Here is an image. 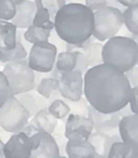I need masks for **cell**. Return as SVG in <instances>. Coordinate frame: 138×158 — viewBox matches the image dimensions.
<instances>
[{
  "label": "cell",
  "instance_id": "37",
  "mask_svg": "<svg viewBox=\"0 0 138 158\" xmlns=\"http://www.w3.org/2000/svg\"><path fill=\"white\" fill-rule=\"evenodd\" d=\"M66 3H81V5H84V0H66Z\"/></svg>",
  "mask_w": 138,
  "mask_h": 158
},
{
  "label": "cell",
  "instance_id": "1",
  "mask_svg": "<svg viewBox=\"0 0 138 158\" xmlns=\"http://www.w3.org/2000/svg\"><path fill=\"white\" fill-rule=\"evenodd\" d=\"M83 93L91 107L112 114L128 105L132 87L124 73L101 64L84 73Z\"/></svg>",
  "mask_w": 138,
  "mask_h": 158
},
{
  "label": "cell",
  "instance_id": "16",
  "mask_svg": "<svg viewBox=\"0 0 138 158\" xmlns=\"http://www.w3.org/2000/svg\"><path fill=\"white\" fill-rule=\"evenodd\" d=\"M65 152L67 158H88L92 154L96 153L93 145L86 141H71L68 140L65 144Z\"/></svg>",
  "mask_w": 138,
  "mask_h": 158
},
{
  "label": "cell",
  "instance_id": "6",
  "mask_svg": "<svg viewBox=\"0 0 138 158\" xmlns=\"http://www.w3.org/2000/svg\"><path fill=\"white\" fill-rule=\"evenodd\" d=\"M30 115L14 95L0 107V127L10 133L20 132L28 123Z\"/></svg>",
  "mask_w": 138,
  "mask_h": 158
},
{
  "label": "cell",
  "instance_id": "28",
  "mask_svg": "<svg viewBox=\"0 0 138 158\" xmlns=\"http://www.w3.org/2000/svg\"><path fill=\"white\" fill-rule=\"evenodd\" d=\"M41 5L48 10L51 19H54L56 12L61 9L63 6L66 5V0H40Z\"/></svg>",
  "mask_w": 138,
  "mask_h": 158
},
{
  "label": "cell",
  "instance_id": "21",
  "mask_svg": "<svg viewBox=\"0 0 138 158\" xmlns=\"http://www.w3.org/2000/svg\"><path fill=\"white\" fill-rule=\"evenodd\" d=\"M77 51H64L56 55L54 67L58 72H69L73 70L77 62Z\"/></svg>",
  "mask_w": 138,
  "mask_h": 158
},
{
  "label": "cell",
  "instance_id": "35",
  "mask_svg": "<svg viewBox=\"0 0 138 158\" xmlns=\"http://www.w3.org/2000/svg\"><path fill=\"white\" fill-rule=\"evenodd\" d=\"M21 131H22V132H24V133L26 134V135H28L29 138H30V136H33L34 134H36V133H37V132H39L37 129H36L35 127H34L33 125H31L30 123H27V125L25 126V127L23 128V129L21 130Z\"/></svg>",
  "mask_w": 138,
  "mask_h": 158
},
{
  "label": "cell",
  "instance_id": "3",
  "mask_svg": "<svg viewBox=\"0 0 138 158\" xmlns=\"http://www.w3.org/2000/svg\"><path fill=\"white\" fill-rule=\"evenodd\" d=\"M103 64L121 73H125L137 65V41L125 36H114L106 40L101 49Z\"/></svg>",
  "mask_w": 138,
  "mask_h": 158
},
{
  "label": "cell",
  "instance_id": "14",
  "mask_svg": "<svg viewBox=\"0 0 138 158\" xmlns=\"http://www.w3.org/2000/svg\"><path fill=\"white\" fill-rule=\"evenodd\" d=\"M36 14V5L34 1L25 0L16 5L15 16L12 19V24L20 29H27L33 25Z\"/></svg>",
  "mask_w": 138,
  "mask_h": 158
},
{
  "label": "cell",
  "instance_id": "36",
  "mask_svg": "<svg viewBox=\"0 0 138 158\" xmlns=\"http://www.w3.org/2000/svg\"><path fill=\"white\" fill-rule=\"evenodd\" d=\"M120 5H122L124 8L133 7V6H138V0H116Z\"/></svg>",
  "mask_w": 138,
  "mask_h": 158
},
{
  "label": "cell",
  "instance_id": "4",
  "mask_svg": "<svg viewBox=\"0 0 138 158\" xmlns=\"http://www.w3.org/2000/svg\"><path fill=\"white\" fill-rule=\"evenodd\" d=\"M2 73L9 82L11 95L29 92L35 88L36 75L26 59L6 63Z\"/></svg>",
  "mask_w": 138,
  "mask_h": 158
},
{
  "label": "cell",
  "instance_id": "23",
  "mask_svg": "<svg viewBox=\"0 0 138 158\" xmlns=\"http://www.w3.org/2000/svg\"><path fill=\"white\" fill-rule=\"evenodd\" d=\"M123 25L133 35H138V6L128 7L123 11Z\"/></svg>",
  "mask_w": 138,
  "mask_h": 158
},
{
  "label": "cell",
  "instance_id": "26",
  "mask_svg": "<svg viewBox=\"0 0 138 158\" xmlns=\"http://www.w3.org/2000/svg\"><path fill=\"white\" fill-rule=\"evenodd\" d=\"M18 101L21 102L23 106L27 110V112L29 113V115L34 116L36 113L39 110L38 108V102H37V99L36 97H34L33 94H30L29 92H26V93H21V94H18V95H14Z\"/></svg>",
  "mask_w": 138,
  "mask_h": 158
},
{
  "label": "cell",
  "instance_id": "25",
  "mask_svg": "<svg viewBox=\"0 0 138 158\" xmlns=\"http://www.w3.org/2000/svg\"><path fill=\"white\" fill-rule=\"evenodd\" d=\"M48 110L55 119L61 120L70 114V106L66 102H64L63 100L56 99L49 105Z\"/></svg>",
  "mask_w": 138,
  "mask_h": 158
},
{
  "label": "cell",
  "instance_id": "27",
  "mask_svg": "<svg viewBox=\"0 0 138 158\" xmlns=\"http://www.w3.org/2000/svg\"><path fill=\"white\" fill-rule=\"evenodd\" d=\"M15 13L16 3L13 0H0V20L10 22Z\"/></svg>",
  "mask_w": 138,
  "mask_h": 158
},
{
  "label": "cell",
  "instance_id": "38",
  "mask_svg": "<svg viewBox=\"0 0 138 158\" xmlns=\"http://www.w3.org/2000/svg\"><path fill=\"white\" fill-rule=\"evenodd\" d=\"M88 158H106V157L104 155H101V154L94 153V154H92V155H91L90 157H88Z\"/></svg>",
  "mask_w": 138,
  "mask_h": 158
},
{
  "label": "cell",
  "instance_id": "30",
  "mask_svg": "<svg viewBox=\"0 0 138 158\" xmlns=\"http://www.w3.org/2000/svg\"><path fill=\"white\" fill-rule=\"evenodd\" d=\"M10 97H11V91H10L9 82H8L3 73L0 70V107L5 104V102Z\"/></svg>",
  "mask_w": 138,
  "mask_h": 158
},
{
  "label": "cell",
  "instance_id": "18",
  "mask_svg": "<svg viewBox=\"0 0 138 158\" xmlns=\"http://www.w3.org/2000/svg\"><path fill=\"white\" fill-rule=\"evenodd\" d=\"M101 49H103V44H101L99 41L98 42L93 41L92 37H91L90 39H89L86 46L84 47L81 51H78V52L83 53L86 61H88L89 68H90V67H94V66L103 64Z\"/></svg>",
  "mask_w": 138,
  "mask_h": 158
},
{
  "label": "cell",
  "instance_id": "33",
  "mask_svg": "<svg viewBox=\"0 0 138 158\" xmlns=\"http://www.w3.org/2000/svg\"><path fill=\"white\" fill-rule=\"evenodd\" d=\"M137 98H138V87H134L132 88L131 98H129V110H131L132 114H137Z\"/></svg>",
  "mask_w": 138,
  "mask_h": 158
},
{
  "label": "cell",
  "instance_id": "7",
  "mask_svg": "<svg viewBox=\"0 0 138 158\" xmlns=\"http://www.w3.org/2000/svg\"><path fill=\"white\" fill-rule=\"evenodd\" d=\"M57 49L49 41L34 44L28 55V65L34 72L51 73L54 68Z\"/></svg>",
  "mask_w": 138,
  "mask_h": 158
},
{
  "label": "cell",
  "instance_id": "31",
  "mask_svg": "<svg viewBox=\"0 0 138 158\" xmlns=\"http://www.w3.org/2000/svg\"><path fill=\"white\" fill-rule=\"evenodd\" d=\"M78 52V51H77ZM89 69V65H88V61H86L85 56L83 55V53L78 52V56H77V62H76V66L75 69L77 72H80L82 75Z\"/></svg>",
  "mask_w": 138,
  "mask_h": 158
},
{
  "label": "cell",
  "instance_id": "10",
  "mask_svg": "<svg viewBox=\"0 0 138 158\" xmlns=\"http://www.w3.org/2000/svg\"><path fill=\"white\" fill-rule=\"evenodd\" d=\"M94 131L89 117L80 114H69L65 125V138L71 141H86Z\"/></svg>",
  "mask_w": 138,
  "mask_h": 158
},
{
  "label": "cell",
  "instance_id": "42",
  "mask_svg": "<svg viewBox=\"0 0 138 158\" xmlns=\"http://www.w3.org/2000/svg\"><path fill=\"white\" fill-rule=\"evenodd\" d=\"M59 158H67V157H65V156H61Z\"/></svg>",
  "mask_w": 138,
  "mask_h": 158
},
{
  "label": "cell",
  "instance_id": "8",
  "mask_svg": "<svg viewBox=\"0 0 138 158\" xmlns=\"http://www.w3.org/2000/svg\"><path fill=\"white\" fill-rule=\"evenodd\" d=\"M57 70V69H56ZM61 95L71 102H78L83 94V75L77 70L56 72Z\"/></svg>",
  "mask_w": 138,
  "mask_h": 158
},
{
  "label": "cell",
  "instance_id": "40",
  "mask_svg": "<svg viewBox=\"0 0 138 158\" xmlns=\"http://www.w3.org/2000/svg\"><path fill=\"white\" fill-rule=\"evenodd\" d=\"M14 2L16 3V5H18V3H20V2H23V1H25V0H13Z\"/></svg>",
  "mask_w": 138,
  "mask_h": 158
},
{
  "label": "cell",
  "instance_id": "32",
  "mask_svg": "<svg viewBox=\"0 0 138 158\" xmlns=\"http://www.w3.org/2000/svg\"><path fill=\"white\" fill-rule=\"evenodd\" d=\"M124 75L127 78V80H128L132 88L138 87V67H137V65L132 67L131 69H128L127 72H125Z\"/></svg>",
  "mask_w": 138,
  "mask_h": 158
},
{
  "label": "cell",
  "instance_id": "29",
  "mask_svg": "<svg viewBox=\"0 0 138 158\" xmlns=\"http://www.w3.org/2000/svg\"><path fill=\"white\" fill-rule=\"evenodd\" d=\"M105 134L98 133V132H95V133H91V135L89 136V142L93 145V147L95 148V152L98 154L104 155L105 153V148H104V143H105Z\"/></svg>",
  "mask_w": 138,
  "mask_h": 158
},
{
  "label": "cell",
  "instance_id": "39",
  "mask_svg": "<svg viewBox=\"0 0 138 158\" xmlns=\"http://www.w3.org/2000/svg\"><path fill=\"white\" fill-rule=\"evenodd\" d=\"M3 147H5V143H3V141L0 139V154H2Z\"/></svg>",
  "mask_w": 138,
  "mask_h": 158
},
{
  "label": "cell",
  "instance_id": "19",
  "mask_svg": "<svg viewBox=\"0 0 138 158\" xmlns=\"http://www.w3.org/2000/svg\"><path fill=\"white\" fill-rule=\"evenodd\" d=\"M21 34L16 33V44L15 47L11 50L0 51V63H8V62L16 61V60L26 59L28 53L25 49L24 44L21 40Z\"/></svg>",
  "mask_w": 138,
  "mask_h": 158
},
{
  "label": "cell",
  "instance_id": "20",
  "mask_svg": "<svg viewBox=\"0 0 138 158\" xmlns=\"http://www.w3.org/2000/svg\"><path fill=\"white\" fill-rule=\"evenodd\" d=\"M34 2L36 5V14L33 21V26L52 31L54 29V23L51 19L48 10L41 5L40 0H34Z\"/></svg>",
  "mask_w": 138,
  "mask_h": 158
},
{
  "label": "cell",
  "instance_id": "22",
  "mask_svg": "<svg viewBox=\"0 0 138 158\" xmlns=\"http://www.w3.org/2000/svg\"><path fill=\"white\" fill-rule=\"evenodd\" d=\"M23 37L29 44H38V42H43L48 41L49 38L51 37V31L44 28H40V27H36L31 25L30 27L26 29Z\"/></svg>",
  "mask_w": 138,
  "mask_h": 158
},
{
  "label": "cell",
  "instance_id": "11",
  "mask_svg": "<svg viewBox=\"0 0 138 158\" xmlns=\"http://www.w3.org/2000/svg\"><path fill=\"white\" fill-rule=\"evenodd\" d=\"M88 117L93 123L95 132L105 134V135H113L118 134V123L121 116L119 112L112 114H104L97 112L93 107H88Z\"/></svg>",
  "mask_w": 138,
  "mask_h": 158
},
{
  "label": "cell",
  "instance_id": "13",
  "mask_svg": "<svg viewBox=\"0 0 138 158\" xmlns=\"http://www.w3.org/2000/svg\"><path fill=\"white\" fill-rule=\"evenodd\" d=\"M118 133L122 143L138 146V115L129 114L121 117L118 123Z\"/></svg>",
  "mask_w": 138,
  "mask_h": 158
},
{
  "label": "cell",
  "instance_id": "9",
  "mask_svg": "<svg viewBox=\"0 0 138 158\" xmlns=\"http://www.w3.org/2000/svg\"><path fill=\"white\" fill-rule=\"evenodd\" d=\"M31 148L28 158H59L61 152L53 134L37 132L30 136Z\"/></svg>",
  "mask_w": 138,
  "mask_h": 158
},
{
  "label": "cell",
  "instance_id": "34",
  "mask_svg": "<svg viewBox=\"0 0 138 158\" xmlns=\"http://www.w3.org/2000/svg\"><path fill=\"white\" fill-rule=\"evenodd\" d=\"M107 0H84V5L88 8H90L91 10H95L97 8L104 7V6H107Z\"/></svg>",
  "mask_w": 138,
  "mask_h": 158
},
{
  "label": "cell",
  "instance_id": "24",
  "mask_svg": "<svg viewBox=\"0 0 138 158\" xmlns=\"http://www.w3.org/2000/svg\"><path fill=\"white\" fill-rule=\"evenodd\" d=\"M37 91L42 98L50 99L55 91H58V79L54 77H45L41 79L37 87Z\"/></svg>",
  "mask_w": 138,
  "mask_h": 158
},
{
  "label": "cell",
  "instance_id": "2",
  "mask_svg": "<svg viewBox=\"0 0 138 158\" xmlns=\"http://www.w3.org/2000/svg\"><path fill=\"white\" fill-rule=\"evenodd\" d=\"M54 29L61 40L69 44H81L92 37L93 11L81 3H66L56 12Z\"/></svg>",
  "mask_w": 138,
  "mask_h": 158
},
{
  "label": "cell",
  "instance_id": "5",
  "mask_svg": "<svg viewBox=\"0 0 138 158\" xmlns=\"http://www.w3.org/2000/svg\"><path fill=\"white\" fill-rule=\"evenodd\" d=\"M94 28L92 37L99 42L106 41L116 36L123 26V14L116 8L104 6L93 10Z\"/></svg>",
  "mask_w": 138,
  "mask_h": 158
},
{
  "label": "cell",
  "instance_id": "12",
  "mask_svg": "<svg viewBox=\"0 0 138 158\" xmlns=\"http://www.w3.org/2000/svg\"><path fill=\"white\" fill-rule=\"evenodd\" d=\"M31 141L28 135L20 131L13 133L9 138L3 147V157L5 158H28L30 154Z\"/></svg>",
  "mask_w": 138,
  "mask_h": 158
},
{
  "label": "cell",
  "instance_id": "41",
  "mask_svg": "<svg viewBox=\"0 0 138 158\" xmlns=\"http://www.w3.org/2000/svg\"><path fill=\"white\" fill-rule=\"evenodd\" d=\"M0 158H5L3 157V154H0Z\"/></svg>",
  "mask_w": 138,
  "mask_h": 158
},
{
  "label": "cell",
  "instance_id": "17",
  "mask_svg": "<svg viewBox=\"0 0 138 158\" xmlns=\"http://www.w3.org/2000/svg\"><path fill=\"white\" fill-rule=\"evenodd\" d=\"M18 28L8 21L0 20V51L11 50L15 47Z\"/></svg>",
  "mask_w": 138,
  "mask_h": 158
},
{
  "label": "cell",
  "instance_id": "15",
  "mask_svg": "<svg viewBox=\"0 0 138 158\" xmlns=\"http://www.w3.org/2000/svg\"><path fill=\"white\" fill-rule=\"evenodd\" d=\"M30 123L39 132L53 134L57 126V119L50 114L48 108H41L33 116Z\"/></svg>",
  "mask_w": 138,
  "mask_h": 158
}]
</instances>
